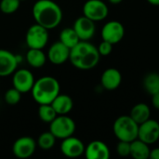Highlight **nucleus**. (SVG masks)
Instances as JSON below:
<instances>
[{
    "label": "nucleus",
    "instance_id": "obj_10",
    "mask_svg": "<svg viewBox=\"0 0 159 159\" xmlns=\"http://www.w3.org/2000/svg\"><path fill=\"white\" fill-rule=\"evenodd\" d=\"M138 139L147 144H154L159 140V122L149 118L139 125Z\"/></svg>",
    "mask_w": 159,
    "mask_h": 159
},
{
    "label": "nucleus",
    "instance_id": "obj_5",
    "mask_svg": "<svg viewBox=\"0 0 159 159\" xmlns=\"http://www.w3.org/2000/svg\"><path fill=\"white\" fill-rule=\"evenodd\" d=\"M75 128V122L67 115H59L49 123V131L60 140L73 136Z\"/></svg>",
    "mask_w": 159,
    "mask_h": 159
},
{
    "label": "nucleus",
    "instance_id": "obj_25",
    "mask_svg": "<svg viewBox=\"0 0 159 159\" xmlns=\"http://www.w3.org/2000/svg\"><path fill=\"white\" fill-rule=\"evenodd\" d=\"M56 140V137L50 131H47L39 135L36 143L37 146L42 150H49L55 145Z\"/></svg>",
    "mask_w": 159,
    "mask_h": 159
},
{
    "label": "nucleus",
    "instance_id": "obj_4",
    "mask_svg": "<svg viewBox=\"0 0 159 159\" xmlns=\"http://www.w3.org/2000/svg\"><path fill=\"white\" fill-rule=\"evenodd\" d=\"M113 131L118 141L131 143L138 138L139 125L130 116H121L114 122Z\"/></svg>",
    "mask_w": 159,
    "mask_h": 159
},
{
    "label": "nucleus",
    "instance_id": "obj_12",
    "mask_svg": "<svg viewBox=\"0 0 159 159\" xmlns=\"http://www.w3.org/2000/svg\"><path fill=\"white\" fill-rule=\"evenodd\" d=\"M86 146L83 142L76 137L70 136L62 140L61 143V152L63 156L70 158L79 157L85 153Z\"/></svg>",
    "mask_w": 159,
    "mask_h": 159
},
{
    "label": "nucleus",
    "instance_id": "obj_21",
    "mask_svg": "<svg viewBox=\"0 0 159 159\" xmlns=\"http://www.w3.org/2000/svg\"><path fill=\"white\" fill-rule=\"evenodd\" d=\"M149 144L141 141L140 139H136L130 143V156L135 159H147L150 157Z\"/></svg>",
    "mask_w": 159,
    "mask_h": 159
},
{
    "label": "nucleus",
    "instance_id": "obj_28",
    "mask_svg": "<svg viewBox=\"0 0 159 159\" xmlns=\"http://www.w3.org/2000/svg\"><path fill=\"white\" fill-rule=\"evenodd\" d=\"M116 152L122 157L130 156V143L119 141V143L116 145Z\"/></svg>",
    "mask_w": 159,
    "mask_h": 159
},
{
    "label": "nucleus",
    "instance_id": "obj_20",
    "mask_svg": "<svg viewBox=\"0 0 159 159\" xmlns=\"http://www.w3.org/2000/svg\"><path fill=\"white\" fill-rule=\"evenodd\" d=\"M151 110L150 107L143 102L135 104L130 110V117L138 124H142L150 118Z\"/></svg>",
    "mask_w": 159,
    "mask_h": 159
},
{
    "label": "nucleus",
    "instance_id": "obj_8",
    "mask_svg": "<svg viewBox=\"0 0 159 159\" xmlns=\"http://www.w3.org/2000/svg\"><path fill=\"white\" fill-rule=\"evenodd\" d=\"M36 146L37 143L32 137H20L14 142L12 145V153L18 158H29L34 154Z\"/></svg>",
    "mask_w": 159,
    "mask_h": 159
},
{
    "label": "nucleus",
    "instance_id": "obj_18",
    "mask_svg": "<svg viewBox=\"0 0 159 159\" xmlns=\"http://www.w3.org/2000/svg\"><path fill=\"white\" fill-rule=\"evenodd\" d=\"M50 104L52 105L58 116L69 114L74 107V102L72 98L66 94L61 93L54 99V101Z\"/></svg>",
    "mask_w": 159,
    "mask_h": 159
},
{
    "label": "nucleus",
    "instance_id": "obj_9",
    "mask_svg": "<svg viewBox=\"0 0 159 159\" xmlns=\"http://www.w3.org/2000/svg\"><path fill=\"white\" fill-rule=\"evenodd\" d=\"M101 34L102 40L115 45L124 38L125 27L118 20H110L103 25Z\"/></svg>",
    "mask_w": 159,
    "mask_h": 159
},
{
    "label": "nucleus",
    "instance_id": "obj_23",
    "mask_svg": "<svg viewBox=\"0 0 159 159\" xmlns=\"http://www.w3.org/2000/svg\"><path fill=\"white\" fill-rule=\"evenodd\" d=\"M60 41L70 49L74 48L79 41V37L73 27L64 28L60 33Z\"/></svg>",
    "mask_w": 159,
    "mask_h": 159
},
{
    "label": "nucleus",
    "instance_id": "obj_14",
    "mask_svg": "<svg viewBox=\"0 0 159 159\" xmlns=\"http://www.w3.org/2000/svg\"><path fill=\"white\" fill-rule=\"evenodd\" d=\"M20 63L19 56L9 50L0 48V77L13 75Z\"/></svg>",
    "mask_w": 159,
    "mask_h": 159
},
{
    "label": "nucleus",
    "instance_id": "obj_31",
    "mask_svg": "<svg viewBox=\"0 0 159 159\" xmlns=\"http://www.w3.org/2000/svg\"><path fill=\"white\" fill-rule=\"evenodd\" d=\"M151 159H159V147L154 148L150 151V157Z\"/></svg>",
    "mask_w": 159,
    "mask_h": 159
},
{
    "label": "nucleus",
    "instance_id": "obj_7",
    "mask_svg": "<svg viewBox=\"0 0 159 159\" xmlns=\"http://www.w3.org/2000/svg\"><path fill=\"white\" fill-rule=\"evenodd\" d=\"M108 14V6L102 0H88L83 6V15L95 22L105 20Z\"/></svg>",
    "mask_w": 159,
    "mask_h": 159
},
{
    "label": "nucleus",
    "instance_id": "obj_17",
    "mask_svg": "<svg viewBox=\"0 0 159 159\" xmlns=\"http://www.w3.org/2000/svg\"><path fill=\"white\" fill-rule=\"evenodd\" d=\"M122 82V75L116 68H107L101 76V84L106 90L116 89Z\"/></svg>",
    "mask_w": 159,
    "mask_h": 159
},
{
    "label": "nucleus",
    "instance_id": "obj_11",
    "mask_svg": "<svg viewBox=\"0 0 159 159\" xmlns=\"http://www.w3.org/2000/svg\"><path fill=\"white\" fill-rule=\"evenodd\" d=\"M34 81L33 73L27 69L16 70L12 75L13 88L18 89L21 94L31 91Z\"/></svg>",
    "mask_w": 159,
    "mask_h": 159
},
{
    "label": "nucleus",
    "instance_id": "obj_19",
    "mask_svg": "<svg viewBox=\"0 0 159 159\" xmlns=\"http://www.w3.org/2000/svg\"><path fill=\"white\" fill-rule=\"evenodd\" d=\"M26 61L33 68H41L47 61V55L43 49L39 48H29L26 52Z\"/></svg>",
    "mask_w": 159,
    "mask_h": 159
},
{
    "label": "nucleus",
    "instance_id": "obj_22",
    "mask_svg": "<svg viewBox=\"0 0 159 159\" xmlns=\"http://www.w3.org/2000/svg\"><path fill=\"white\" fill-rule=\"evenodd\" d=\"M143 88L151 96L159 92V74L152 72L147 74L143 78Z\"/></svg>",
    "mask_w": 159,
    "mask_h": 159
},
{
    "label": "nucleus",
    "instance_id": "obj_6",
    "mask_svg": "<svg viewBox=\"0 0 159 159\" xmlns=\"http://www.w3.org/2000/svg\"><path fill=\"white\" fill-rule=\"evenodd\" d=\"M48 30L35 23L30 26L25 34V41L29 48L43 49L48 42Z\"/></svg>",
    "mask_w": 159,
    "mask_h": 159
},
{
    "label": "nucleus",
    "instance_id": "obj_27",
    "mask_svg": "<svg viewBox=\"0 0 159 159\" xmlns=\"http://www.w3.org/2000/svg\"><path fill=\"white\" fill-rule=\"evenodd\" d=\"M20 99H21V93L15 88H11L7 89L4 95L5 102L9 105H15L19 103Z\"/></svg>",
    "mask_w": 159,
    "mask_h": 159
},
{
    "label": "nucleus",
    "instance_id": "obj_32",
    "mask_svg": "<svg viewBox=\"0 0 159 159\" xmlns=\"http://www.w3.org/2000/svg\"><path fill=\"white\" fill-rule=\"evenodd\" d=\"M147 2L153 6H159V0H147Z\"/></svg>",
    "mask_w": 159,
    "mask_h": 159
},
{
    "label": "nucleus",
    "instance_id": "obj_16",
    "mask_svg": "<svg viewBox=\"0 0 159 159\" xmlns=\"http://www.w3.org/2000/svg\"><path fill=\"white\" fill-rule=\"evenodd\" d=\"M84 155L88 159H108L110 157V149L105 143L96 140L86 146Z\"/></svg>",
    "mask_w": 159,
    "mask_h": 159
},
{
    "label": "nucleus",
    "instance_id": "obj_1",
    "mask_svg": "<svg viewBox=\"0 0 159 159\" xmlns=\"http://www.w3.org/2000/svg\"><path fill=\"white\" fill-rule=\"evenodd\" d=\"M32 14L35 23L48 30L58 27L63 17L61 7L52 0H37L33 6Z\"/></svg>",
    "mask_w": 159,
    "mask_h": 159
},
{
    "label": "nucleus",
    "instance_id": "obj_15",
    "mask_svg": "<svg viewBox=\"0 0 159 159\" xmlns=\"http://www.w3.org/2000/svg\"><path fill=\"white\" fill-rule=\"evenodd\" d=\"M70 56V48H67L64 44H62L60 40L53 43L47 54L48 60L55 65H61L65 63L69 60Z\"/></svg>",
    "mask_w": 159,
    "mask_h": 159
},
{
    "label": "nucleus",
    "instance_id": "obj_13",
    "mask_svg": "<svg viewBox=\"0 0 159 159\" xmlns=\"http://www.w3.org/2000/svg\"><path fill=\"white\" fill-rule=\"evenodd\" d=\"M73 28L77 34L79 39L82 41H89L94 36L96 31L95 21L89 20L84 15L75 20Z\"/></svg>",
    "mask_w": 159,
    "mask_h": 159
},
{
    "label": "nucleus",
    "instance_id": "obj_30",
    "mask_svg": "<svg viewBox=\"0 0 159 159\" xmlns=\"http://www.w3.org/2000/svg\"><path fill=\"white\" fill-rule=\"evenodd\" d=\"M152 104L155 109L159 110V92L152 95Z\"/></svg>",
    "mask_w": 159,
    "mask_h": 159
},
{
    "label": "nucleus",
    "instance_id": "obj_26",
    "mask_svg": "<svg viewBox=\"0 0 159 159\" xmlns=\"http://www.w3.org/2000/svg\"><path fill=\"white\" fill-rule=\"evenodd\" d=\"M20 5V0H1L0 1V11L4 14L15 13Z\"/></svg>",
    "mask_w": 159,
    "mask_h": 159
},
{
    "label": "nucleus",
    "instance_id": "obj_33",
    "mask_svg": "<svg viewBox=\"0 0 159 159\" xmlns=\"http://www.w3.org/2000/svg\"><path fill=\"white\" fill-rule=\"evenodd\" d=\"M111 4H113V5H118V4H120L123 0H108Z\"/></svg>",
    "mask_w": 159,
    "mask_h": 159
},
{
    "label": "nucleus",
    "instance_id": "obj_34",
    "mask_svg": "<svg viewBox=\"0 0 159 159\" xmlns=\"http://www.w3.org/2000/svg\"><path fill=\"white\" fill-rule=\"evenodd\" d=\"M20 1H24V0H20Z\"/></svg>",
    "mask_w": 159,
    "mask_h": 159
},
{
    "label": "nucleus",
    "instance_id": "obj_29",
    "mask_svg": "<svg viewBox=\"0 0 159 159\" xmlns=\"http://www.w3.org/2000/svg\"><path fill=\"white\" fill-rule=\"evenodd\" d=\"M97 48H98V51L101 56H108L111 54V52L113 50V44L102 40L100 43V45L97 47Z\"/></svg>",
    "mask_w": 159,
    "mask_h": 159
},
{
    "label": "nucleus",
    "instance_id": "obj_24",
    "mask_svg": "<svg viewBox=\"0 0 159 159\" xmlns=\"http://www.w3.org/2000/svg\"><path fill=\"white\" fill-rule=\"evenodd\" d=\"M57 113L51 104H40L38 108V116L44 123H50L56 116Z\"/></svg>",
    "mask_w": 159,
    "mask_h": 159
},
{
    "label": "nucleus",
    "instance_id": "obj_2",
    "mask_svg": "<svg viewBox=\"0 0 159 159\" xmlns=\"http://www.w3.org/2000/svg\"><path fill=\"white\" fill-rule=\"evenodd\" d=\"M101 55L97 47L89 41L80 40L70 49L69 61L73 66L79 70H90L94 68L100 61Z\"/></svg>",
    "mask_w": 159,
    "mask_h": 159
},
{
    "label": "nucleus",
    "instance_id": "obj_3",
    "mask_svg": "<svg viewBox=\"0 0 159 159\" xmlns=\"http://www.w3.org/2000/svg\"><path fill=\"white\" fill-rule=\"evenodd\" d=\"M61 86L59 81L49 75L42 76L34 81L31 89L34 101L40 104H50L60 94Z\"/></svg>",
    "mask_w": 159,
    "mask_h": 159
}]
</instances>
